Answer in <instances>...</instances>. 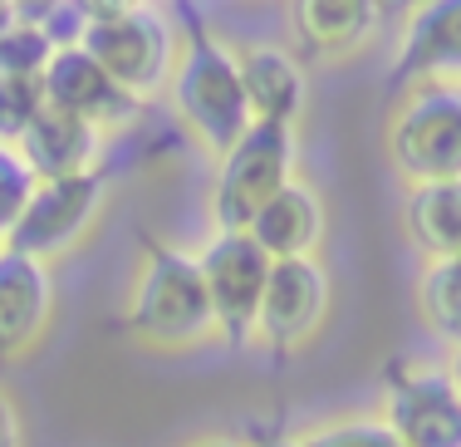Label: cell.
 <instances>
[{"label": "cell", "instance_id": "1", "mask_svg": "<svg viewBox=\"0 0 461 447\" xmlns=\"http://www.w3.org/2000/svg\"><path fill=\"white\" fill-rule=\"evenodd\" d=\"M123 330L148 354H192V349L221 340L192 251L162 246V242L142 246L123 300Z\"/></svg>", "mask_w": 461, "mask_h": 447}, {"label": "cell", "instance_id": "2", "mask_svg": "<svg viewBox=\"0 0 461 447\" xmlns=\"http://www.w3.org/2000/svg\"><path fill=\"white\" fill-rule=\"evenodd\" d=\"M167 99L177 108L182 128L196 138V148L226 158L240 138L256 128L240 89V69H236V45H226L212 25H186L177 40V64L167 79Z\"/></svg>", "mask_w": 461, "mask_h": 447}, {"label": "cell", "instance_id": "3", "mask_svg": "<svg viewBox=\"0 0 461 447\" xmlns=\"http://www.w3.org/2000/svg\"><path fill=\"white\" fill-rule=\"evenodd\" d=\"M177 25L162 5L138 0H98L84 5L79 50L118 84L133 104L167 94L172 64H177Z\"/></svg>", "mask_w": 461, "mask_h": 447}, {"label": "cell", "instance_id": "4", "mask_svg": "<svg viewBox=\"0 0 461 447\" xmlns=\"http://www.w3.org/2000/svg\"><path fill=\"white\" fill-rule=\"evenodd\" d=\"M383 152L402 187L461 182V89H402L383 123Z\"/></svg>", "mask_w": 461, "mask_h": 447}, {"label": "cell", "instance_id": "5", "mask_svg": "<svg viewBox=\"0 0 461 447\" xmlns=\"http://www.w3.org/2000/svg\"><path fill=\"white\" fill-rule=\"evenodd\" d=\"M294 158H300L294 128L276 123H256L226 158H216L206 197L216 232H250V222L294 182Z\"/></svg>", "mask_w": 461, "mask_h": 447}, {"label": "cell", "instance_id": "6", "mask_svg": "<svg viewBox=\"0 0 461 447\" xmlns=\"http://www.w3.org/2000/svg\"><path fill=\"white\" fill-rule=\"evenodd\" d=\"M383 423L402 447H461V388L447 364L402 359L383 379Z\"/></svg>", "mask_w": 461, "mask_h": 447}, {"label": "cell", "instance_id": "7", "mask_svg": "<svg viewBox=\"0 0 461 447\" xmlns=\"http://www.w3.org/2000/svg\"><path fill=\"white\" fill-rule=\"evenodd\" d=\"M108 206V172H84V178H59V182H40L30 197L25 216L15 222V232L5 236L10 251L35 256L54 266V260L74 256L89 232L98 226Z\"/></svg>", "mask_w": 461, "mask_h": 447}, {"label": "cell", "instance_id": "8", "mask_svg": "<svg viewBox=\"0 0 461 447\" xmlns=\"http://www.w3.org/2000/svg\"><path fill=\"white\" fill-rule=\"evenodd\" d=\"M329 315H334V280H329V266L320 256L270 260V280L250 340L276 349V354H294V349H310L320 340Z\"/></svg>", "mask_w": 461, "mask_h": 447}, {"label": "cell", "instance_id": "9", "mask_svg": "<svg viewBox=\"0 0 461 447\" xmlns=\"http://www.w3.org/2000/svg\"><path fill=\"white\" fill-rule=\"evenodd\" d=\"M192 256H196V270H202L221 340L246 344L256 334L260 296H266V280H270V256L246 232H212V242L192 251Z\"/></svg>", "mask_w": 461, "mask_h": 447}, {"label": "cell", "instance_id": "10", "mask_svg": "<svg viewBox=\"0 0 461 447\" xmlns=\"http://www.w3.org/2000/svg\"><path fill=\"white\" fill-rule=\"evenodd\" d=\"M388 79L398 89H461V0H427L408 10Z\"/></svg>", "mask_w": 461, "mask_h": 447}, {"label": "cell", "instance_id": "11", "mask_svg": "<svg viewBox=\"0 0 461 447\" xmlns=\"http://www.w3.org/2000/svg\"><path fill=\"white\" fill-rule=\"evenodd\" d=\"M40 99H45V108H54V114H69V118H79V123H89L108 138L133 123L138 108H142V104L128 99L79 45H64V50L50 54L45 74H40Z\"/></svg>", "mask_w": 461, "mask_h": 447}, {"label": "cell", "instance_id": "12", "mask_svg": "<svg viewBox=\"0 0 461 447\" xmlns=\"http://www.w3.org/2000/svg\"><path fill=\"white\" fill-rule=\"evenodd\" d=\"M54 305V266L0 246V364H20L50 340Z\"/></svg>", "mask_w": 461, "mask_h": 447}, {"label": "cell", "instance_id": "13", "mask_svg": "<svg viewBox=\"0 0 461 447\" xmlns=\"http://www.w3.org/2000/svg\"><path fill=\"white\" fill-rule=\"evenodd\" d=\"M236 69L256 123H276V128L300 123L304 104H310V74H304L300 54L270 45V40H250V45H236Z\"/></svg>", "mask_w": 461, "mask_h": 447}, {"label": "cell", "instance_id": "14", "mask_svg": "<svg viewBox=\"0 0 461 447\" xmlns=\"http://www.w3.org/2000/svg\"><path fill=\"white\" fill-rule=\"evenodd\" d=\"M329 232V206L320 197L310 178H294L266 212L250 222V242L266 251L270 260H300V256H320Z\"/></svg>", "mask_w": 461, "mask_h": 447}, {"label": "cell", "instance_id": "15", "mask_svg": "<svg viewBox=\"0 0 461 447\" xmlns=\"http://www.w3.org/2000/svg\"><path fill=\"white\" fill-rule=\"evenodd\" d=\"M15 148H20V158L35 168L40 182H59V178L104 172L108 133H98V128L79 123V118H69V114H54V108H45Z\"/></svg>", "mask_w": 461, "mask_h": 447}, {"label": "cell", "instance_id": "16", "mask_svg": "<svg viewBox=\"0 0 461 447\" xmlns=\"http://www.w3.org/2000/svg\"><path fill=\"white\" fill-rule=\"evenodd\" d=\"M290 25L304 54L354 59L383 30V5H373V0H300V5H290Z\"/></svg>", "mask_w": 461, "mask_h": 447}, {"label": "cell", "instance_id": "17", "mask_svg": "<svg viewBox=\"0 0 461 447\" xmlns=\"http://www.w3.org/2000/svg\"><path fill=\"white\" fill-rule=\"evenodd\" d=\"M402 232L422 260L461 256V182H427L402 192Z\"/></svg>", "mask_w": 461, "mask_h": 447}, {"label": "cell", "instance_id": "18", "mask_svg": "<svg viewBox=\"0 0 461 447\" xmlns=\"http://www.w3.org/2000/svg\"><path fill=\"white\" fill-rule=\"evenodd\" d=\"M412 296H417V320L427 324V334L456 354L461 349V256L422 260Z\"/></svg>", "mask_w": 461, "mask_h": 447}, {"label": "cell", "instance_id": "19", "mask_svg": "<svg viewBox=\"0 0 461 447\" xmlns=\"http://www.w3.org/2000/svg\"><path fill=\"white\" fill-rule=\"evenodd\" d=\"M54 50H59V45L45 35V25L20 5L15 25L0 35V79H40Z\"/></svg>", "mask_w": 461, "mask_h": 447}, {"label": "cell", "instance_id": "20", "mask_svg": "<svg viewBox=\"0 0 461 447\" xmlns=\"http://www.w3.org/2000/svg\"><path fill=\"white\" fill-rule=\"evenodd\" d=\"M300 447H402L378 413H339L294 438Z\"/></svg>", "mask_w": 461, "mask_h": 447}, {"label": "cell", "instance_id": "21", "mask_svg": "<svg viewBox=\"0 0 461 447\" xmlns=\"http://www.w3.org/2000/svg\"><path fill=\"white\" fill-rule=\"evenodd\" d=\"M35 187H40V178H35V168L20 158V148L0 143V246H5V236L15 232V222L25 216Z\"/></svg>", "mask_w": 461, "mask_h": 447}, {"label": "cell", "instance_id": "22", "mask_svg": "<svg viewBox=\"0 0 461 447\" xmlns=\"http://www.w3.org/2000/svg\"><path fill=\"white\" fill-rule=\"evenodd\" d=\"M40 114H45L40 79H0V143H20Z\"/></svg>", "mask_w": 461, "mask_h": 447}, {"label": "cell", "instance_id": "23", "mask_svg": "<svg viewBox=\"0 0 461 447\" xmlns=\"http://www.w3.org/2000/svg\"><path fill=\"white\" fill-rule=\"evenodd\" d=\"M30 433H25V413H20V403L0 388V447H25Z\"/></svg>", "mask_w": 461, "mask_h": 447}, {"label": "cell", "instance_id": "24", "mask_svg": "<svg viewBox=\"0 0 461 447\" xmlns=\"http://www.w3.org/2000/svg\"><path fill=\"white\" fill-rule=\"evenodd\" d=\"M182 447H250V442L230 438V433H202V438H186Z\"/></svg>", "mask_w": 461, "mask_h": 447}, {"label": "cell", "instance_id": "25", "mask_svg": "<svg viewBox=\"0 0 461 447\" xmlns=\"http://www.w3.org/2000/svg\"><path fill=\"white\" fill-rule=\"evenodd\" d=\"M15 15H20V5H5V0H0V35L15 25Z\"/></svg>", "mask_w": 461, "mask_h": 447}, {"label": "cell", "instance_id": "26", "mask_svg": "<svg viewBox=\"0 0 461 447\" xmlns=\"http://www.w3.org/2000/svg\"><path fill=\"white\" fill-rule=\"evenodd\" d=\"M256 447H300V442H294V438H260Z\"/></svg>", "mask_w": 461, "mask_h": 447}, {"label": "cell", "instance_id": "27", "mask_svg": "<svg viewBox=\"0 0 461 447\" xmlns=\"http://www.w3.org/2000/svg\"><path fill=\"white\" fill-rule=\"evenodd\" d=\"M447 369H452V379H456V388H461V349H456L452 359H447Z\"/></svg>", "mask_w": 461, "mask_h": 447}]
</instances>
